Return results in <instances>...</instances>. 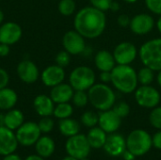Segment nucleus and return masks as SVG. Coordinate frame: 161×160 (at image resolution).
Here are the masks:
<instances>
[{
	"instance_id": "7",
	"label": "nucleus",
	"mask_w": 161,
	"mask_h": 160,
	"mask_svg": "<svg viewBox=\"0 0 161 160\" xmlns=\"http://www.w3.org/2000/svg\"><path fill=\"white\" fill-rule=\"evenodd\" d=\"M135 92V100L137 104L144 108H154L161 102L159 91L151 85H141Z\"/></svg>"
},
{
	"instance_id": "31",
	"label": "nucleus",
	"mask_w": 161,
	"mask_h": 160,
	"mask_svg": "<svg viewBox=\"0 0 161 160\" xmlns=\"http://www.w3.org/2000/svg\"><path fill=\"white\" fill-rule=\"evenodd\" d=\"M73 104L77 108H84L89 102L88 92L86 91H75L72 98Z\"/></svg>"
},
{
	"instance_id": "35",
	"label": "nucleus",
	"mask_w": 161,
	"mask_h": 160,
	"mask_svg": "<svg viewBox=\"0 0 161 160\" xmlns=\"http://www.w3.org/2000/svg\"><path fill=\"white\" fill-rule=\"evenodd\" d=\"M38 125L42 133H49L54 128V121L50 118V116L42 117L40 120Z\"/></svg>"
},
{
	"instance_id": "48",
	"label": "nucleus",
	"mask_w": 161,
	"mask_h": 160,
	"mask_svg": "<svg viewBox=\"0 0 161 160\" xmlns=\"http://www.w3.org/2000/svg\"><path fill=\"white\" fill-rule=\"evenodd\" d=\"M157 80H158V83L159 87L161 88V70L158 71V76H157Z\"/></svg>"
},
{
	"instance_id": "43",
	"label": "nucleus",
	"mask_w": 161,
	"mask_h": 160,
	"mask_svg": "<svg viewBox=\"0 0 161 160\" xmlns=\"http://www.w3.org/2000/svg\"><path fill=\"white\" fill-rule=\"evenodd\" d=\"M123 157H124V159L125 160H134L135 159V157H136V156L135 155H133L130 151H128L127 149L123 153Z\"/></svg>"
},
{
	"instance_id": "9",
	"label": "nucleus",
	"mask_w": 161,
	"mask_h": 160,
	"mask_svg": "<svg viewBox=\"0 0 161 160\" xmlns=\"http://www.w3.org/2000/svg\"><path fill=\"white\" fill-rule=\"evenodd\" d=\"M41 130L38 124L33 122L24 123L16 131V138L18 143L23 146H31L36 144L41 137Z\"/></svg>"
},
{
	"instance_id": "39",
	"label": "nucleus",
	"mask_w": 161,
	"mask_h": 160,
	"mask_svg": "<svg viewBox=\"0 0 161 160\" xmlns=\"http://www.w3.org/2000/svg\"><path fill=\"white\" fill-rule=\"evenodd\" d=\"M130 21H131V19H130V17L127 14H121L117 18V23L122 27H127V26H129Z\"/></svg>"
},
{
	"instance_id": "14",
	"label": "nucleus",
	"mask_w": 161,
	"mask_h": 160,
	"mask_svg": "<svg viewBox=\"0 0 161 160\" xmlns=\"http://www.w3.org/2000/svg\"><path fill=\"white\" fill-rule=\"evenodd\" d=\"M18 146L16 135L6 126L0 127V156H8L15 152Z\"/></svg>"
},
{
	"instance_id": "20",
	"label": "nucleus",
	"mask_w": 161,
	"mask_h": 160,
	"mask_svg": "<svg viewBox=\"0 0 161 160\" xmlns=\"http://www.w3.org/2000/svg\"><path fill=\"white\" fill-rule=\"evenodd\" d=\"M33 106L36 112L42 117L51 116L54 113V109H55L54 101L50 96L44 94L38 95L34 99Z\"/></svg>"
},
{
	"instance_id": "37",
	"label": "nucleus",
	"mask_w": 161,
	"mask_h": 160,
	"mask_svg": "<svg viewBox=\"0 0 161 160\" xmlns=\"http://www.w3.org/2000/svg\"><path fill=\"white\" fill-rule=\"evenodd\" d=\"M112 1L113 0H90L92 7H94L104 12L107 10H109L110 4Z\"/></svg>"
},
{
	"instance_id": "29",
	"label": "nucleus",
	"mask_w": 161,
	"mask_h": 160,
	"mask_svg": "<svg viewBox=\"0 0 161 160\" xmlns=\"http://www.w3.org/2000/svg\"><path fill=\"white\" fill-rule=\"evenodd\" d=\"M98 120H99V115H97L95 112L92 110L84 112L81 116V123L85 126L91 128L94 127L98 124Z\"/></svg>"
},
{
	"instance_id": "51",
	"label": "nucleus",
	"mask_w": 161,
	"mask_h": 160,
	"mask_svg": "<svg viewBox=\"0 0 161 160\" xmlns=\"http://www.w3.org/2000/svg\"><path fill=\"white\" fill-rule=\"evenodd\" d=\"M124 1H125L126 3H130V4H134V3H136L138 0H124Z\"/></svg>"
},
{
	"instance_id": "52",
	"label": "nucleus",
	"mask_w": 161,
	"mask_h": 160,
	"mask_svg": "<svg viewBox=\"0 0 161 160\" xmlns=\"http://www.w3.org/2000/svg\"><path fill=\"white\" fill-rule=\"evenodd\" d=\"M79 160H89L87 157H85V158H82V159H79Z\"/></svg>"
},
{
	"instance_id": "19",
	"label": "nucleus",
	"mask_w": 161,
	"mask_h": 160,
	"mask_svg": "<svg viewBox=\"0 0 161 160\" xmlns=\"http://www.w3.org/2000/svg\"><path fill=\"white\" fill-rule=\"evenodd\" d=\"M75 90L70 84L60 83L52 88L50 92V97L54 101V103H68L72 100Z\"/></svg>"
},
{
	"instance_id": "2",
	"label": "nucleus",
	"mask_w": 161,
	"mask_h": 160,
	"mask_svg": "<svg viewBox=\"0 0 161 160\" xmlns=\"http://www.w3.org/2000/svg\"><path fill=\"white\" fill-rule=\"evenodd\" d=\"M111 84L122 93H132L138 88V74L130 65L117 64L111 71Z\"/></svg>"
},
{
	"instance_id": "45",
	"label": "nucleus",
	"mask_w": 161,
	"mask_h": 160,
	"mask_svg": "<svg viewBox=\"0 0 161 160\" xmlns=\"http://www.w3.org/2000/svg\"><path fill=\"white\" fill-rule=\"evenodd\" d=\"M3 160H22L21 157L15 154H10V155H8V156H5V157L3 158Z\"/></svg>"
},
{
	"instance_id": "8",
	"label": "nucleus",
	"mask_w": 161,
	"mask_h": 160,
	"mask_svg": "<svg viewBox=\"0 0 161 160\" xmlns=\"http://www.w3.org/2000/svg\"><path fill=\"white\" fill-rule=\"evenodd\" d=\"M65 148L69 156L79 160L89 156L92 147L88 141L87 136L82 134H76L68 139V141H66Z\"/></svg>"
},
{
	"instance_id": "15",
	"label": "nucleus",
	"mask_w": 161,
	"mask_h": 160,
	"mask_svg": "<svg viewBox=\"0 0 161 160\" xmlns=\"http://www.w3.org/2000/svg\"><path fill=\"white\" fill-rule=\"evenodd\" d=\"M122 124V118L119 117L113 109H108L102 111L99 114L98 124L106 133H114L116 132Z\"/></svg>"
},
{
	"instance_id": "3",
	"label": "nucleus",
	"mask_w": 161,
	"mask_h": 160,
	"mask_svg": "<svg viewBox=\"0 0 161 160\" xmlns=\"http://www.w3.org/2000/svg\"><path fill=\"white\" fill-rule=\"evenodd\" d=\"M89 102L101 111L111 109L116 103V95L113 90L105 83L94 84L88 90Z\"/></svg>"
},
{
	"instance_id": "25",
	"label": "nucleus",
	"mask_w": 161,
	"mask_h": 160,
	"mask_svg": "<svg viewBox=\"0 0 161 160\" xmlns=\"http://www.w3.org/2000/svg\"><path fill=\"white\" fill-rule=\"evenodd\" d=\"M5 126L10 130H17L24 124V114L19 109H9L4 117Z\"/></svg>"
},
{
	"instance_id": "27",
	"label": "nucleus",
	"mask_w": 161,
	"mask_h": 160,
	"mask_svg": "<svg viewBox=\"0 0 161 160\" xmlns=\"http://www.w3.org/2000/svg\"><path fill=\"white\" fill-rule=\"evenodd\" d=\"M73 112H74V108L72 105H70L69 103H60V104H58L57 107H55L53 115L56 118L62 120V119L70 118Z\"/></svg>"
},
{
	"instance_id": "46",
	"label": "nucleus",
	"mask_w": 161,
	"mask_h": 160,
	"mask_svg": "<svg viewBox=\"0 0 161 160\" xmlns=\"http://www.w3.org/2000/svg\"><path fill=\"white\" fill-rule=\"evenodd\" d=\"M25 160H44L43 157H42L41 156H37V155H31L29 157H27Z\"/></svg>"
},
{
	"instance_id": "32",
	"label": "nucleus",
	"mask_w": 161,
	"mask_h": 160,
	"mask_svg": "<svg viewBox=\"0 0 161 160\" xmlns=\"http://www.w3.org/2000/svg\"><path fill=\"white\" fill-rule=\"evenodd\" d=\"M112 109L122 119L127 117L129 115V113H130V107H129V105L126 102H124V101L115 103L113 108H112Z\"/></svg>"
},
{
	"instance_id": "24",
	"label": "nucleus",
	"mask_w": 161,
	"mask_h": 160,
	"mask_svg": "<svg viewBox=\"0 0 161 160\" xmlns=\"http://www.w3.org/2000/svg\"><path fill=\"white\" fill-rule=\"evenodd\" d=\"M17 93L9 88H4L0 90V109L9 110L17 103Z\"/></svg>"
},
{
	"instance_id": "23",
	"label": "nucleus",
	"mask_w": 161,
	"mask_h": 160,
	"mask_svg": "<svg viewBox=\"0 0 161 160\" xmlns=\"http://www.w3.org/2000/svg\"><path fill=\"white\" fill-rule=\"evenodd\" d=\"M107 137H108L107 133L101 127H95V126L92 127L87 135V139L91 147L94 149H99L101 147H104L105 142L107 141Z\"/></svg>"
},
{
	"instance_id": "50",
	"label": "nucleus",
	"mask_w": 161,
	"mask_h": 160,
	"mask_svg": "<svg viewBox=\"0 0 161 160\" xmlns=\"http://www.w3.org/2000/svg\"><path fill=\"white\" fill-rule=\"evenodd\" d=\"M3 20H4V13H3V11L0 9V25L2 24Z\"/></svg>"
},
{
	"instance_id": "53",
	"label": "nucleus",
	"mask_w": 161,
	"mask_h": 160,
	"mask_svg": "<svg viewBox=\"0 0 161 160\" xmlns=\"http://www.w3.org/2000/svg\"><path fill=\"white\" fill-rule=\"evenodd\" d=\"M0 160H1V159H0Z\"/></svg>"
},
{
	"instance_id": "40",
	"label": "nucleus",
	"mask_w": 161,
	"mask_h": 160,
	"mask_svg": "<svg viewBox=\"0 0 161 160\" xmlns=\"http://www.w3.org/2000/svg\"><path fill=\"white\" fill-rule=\"evenodd\" d=\"M99 79L101 80L102 83H111V72H107V71H104V72H101L100 74H99Z\"/></svg>"
},
{
	"instance_id": "4",
	"label": "nucleus",
	"mask_w": 161,
	"mask_h": 160,
	"mask_svg": "<svg viewBox=\"0 0 161 160\" xmlns=\"http://www.w3.org/2000/svg\"><path fill=\"white\" fill-rule=\"evenodd\" d=\"M139 56L142 64L155 72L161 70V38H156L144 42L140 50Z\"/></svg>"
},
{
	"instance_id": "1",
	"label": "nucleus",
	"mask_w": 161,
	"mask_h": 160,
	"mask_svg": "<svg viewBox=\"0 0 161 160\" xmlns=\"http://www.w3.org/2000/svg\"><path fill=\"white\" fill-rule=\"evenodd\" d=\"M75 29L86 39H96L102 35L107 25L105 12L91 6L78 10L74 20Z\"/></svg>"
},
{
	"instance_id": "36",
	"label": "nucleus",
	"mask_w": 161,
	"mask_h": 160,
	"mask_svg": "<svg viewBox=\"0 0 161 160\" xmlns=\"http://www.w3.org/2000/svg\"><path fill=\"white\" fill-rule=\"evenodd\" d=\"M147 8L154 14L161 15V0H145Z\"/></svg>"
},
{
	"instance_id": "38",
	"label": "nucleus",
	"mask_w": 161,
	"mask_h": 160,
	"mask_svg": "<svg viewBox=\"0 0 161 160\" xmlns=\"http://www.w3.org/2000/svg\"><path fill=\"white\" fill-rule=\"evenodd\" d=\"M8 80H9V76H8V73L4 69L0 68V90L7 87Z\"/></svg>"
},
{
	"instance_id": "18",
	"label": "nucleus",
	"mask_w": 161,
	"mask_h": 160,
	"mask_svg": "<svg viewBox=\"0 0 161 160\" xmlns=\"http://www.w3.org/2000/svg\"><path fill=\"white\" fill-rule=\"evenodd\" d=\"M104 149L111 157L122 156L126 150V141L123 136L111 133L108 137H107Z\"/></svg>"
},
{
	"instance_id": "28",
	"label": "nucleus",
	"mask_w": 161,
	"mask_h": 160,
	"mask_svg": "<svg viewBox=\"0 0 161 160\" xmlns=\"http://www.w3.org/2000/svg\"><path fill=\"white\" fill-rule=\"evenodd\" d=\"M155 71L144 66L140 69L138 74V81L141 85H151L155 79Z\"/></svg>"
},
{
	"instance_id": "30",
	"label": "nucleus",
	"mask_w": 161,
	"mask_h": 160,
	"mask_svg": "<svg viewBox=\"0 0 161 160\" xmlns=\"http://www.w3.org/2000/svg\"><path fill=\"white\" fill-rule=\"evenodd\" d=\"M75 10V2L74 0H60L58 3V11L63 16H70Z\"/></svg>"
},
{
	"instance_id": "6",
	"label": "nucleus",
	"mask_w": 161,
	"mask_h": 160,
	"mask_svg": "<svg viewBox=\"0 0 161 160\" xmlns=\"http://www.w3.org/2000/svg\"><path fill=\"white\" fill-rule=\"evenodd\" d=\"M69 82L75 91H88L95 84V73L88 66H78L70 74Z\"/></svg>"
},
{
	"instance_id": "13",
	"label": "nucleus",
	"mask_w": 161,
	"mask_h": 160,
	"mask_svg": "<svg viewBox=\"0 0 161 160\" xmlns=\"http://www.w3.org/2000/svg\"><path fill=\"white\" fill-rule=\"evenodd\" d=\"M22 27L14 22H7L0 25V43L11 45L22 37Z\"/></svg>"
},
{
	"instance_id": "49",
	"label": "nucleus",
	"mask_w": 161,
	"mask_h": 160,
	"mask_svg": "<svg viewBox=\"0 0 161 160\" xmlns=\"http://www.w3.org/2000/svg\"><path fill=\"white\" fill-rule=\"evenodd\" d=\"M62 160H78L76 159L75 157H71V156H68V157H64Z\"/></svg>"
},
{
	"instance_id": "11",
	"label": "nucleus",
	"mask_w": 161,
	"mask_h": 160,
	"mask_svg": "<svg viewBox=\"0 0 161 160\" xmlns=\"http://www.w3.org/2000/svg\"><path fill=\"white\" fill-rule=\"evenodd\" d=\"M62 45L71 55H79L86 49L85 38L75 29L67 31L62 38Z\"/></svg>"
},
{
	"instance_id": "21",
	"label": "nucleus",
	"mask_w": 161,
	"mask_h": 160,
	"mask_svg": "<svg viewBox=\"0 0 161 160\" xmlns=\"http://www.w3.org/2000/svg\"><path fill=\"white\" fill-rule=\"evenodd\" d=\"M94 64L100 72H111L116 66V61L112 53L108 50H100L94 57Z\"/></svg>"
},
{
	"instance_id": "42",
	"label": "nucleus",
	"mask_w": 161,
	"mask_h": 160,
	"mask_svg": "<svg viewBox=\"0 0 161 160\" xmlns=\"http://www.w3.org/2000/svg\"><path fill=\"white\" fill-rule=\"evenodd\" d=\"M9 45L6 43H0V57H7L9 54Z\"/></svg>"
},
{
	"instance_id": "5",
	"label": "nucleus",
	"mask_w": 161,
	"mask_h": 160,
	"mask_svg": "<svg viewBox=\"0 0 161 160\" xmlns=\"http://www.w3.org/2000/svg\"><path fill=\"white\" fill-rule=\"evenodd\" d=\"M152 145V137L142 129L133 130L126 139V149L136 157H142L148 153Z\"/></svg>"
},
{
	"instance_id": "26",
	"label": "nucleus",
	"mask_w": 161,
	"mask_h": 160,
	"mask_svg": "<svg viewBox=\"0 0 161 160\" xmlns=\"http://www.w3.org/2000/svg\"><path fill=\"white\" fill-rule=\"evenodd\" d=\"M58 128L63 136L70 138L79 133L80 125L77 121L71 118H66L59 121Z\"/></svg>"
},
{
	"instance_id": "17",
	"label": "nucleus",
	"mask_w": 161,
	"mask_h": 160,
	"mask_svg": "<svg viewBox=\"0 0 161 160\" xmlns=\"http://www.w3.org/2000/svg\"><path fill=\"white\" fill-rule=\"evenodd\" d=\"M19 78L25 83H34L39 78V70L37 65L30 60H23L17 66Z\"/></svg>"
},
{
	"instance_id": "47",
	"label": "nucleus",
	"mask_w": 161,
	"mask_h": 160,
	"mask_svg": "<svg viewBox=\"0 0 161 160\" xmlns=\"http://www.w3.org/2000/svg\"><path fill=\"white\" fill-rule=\"evenodd\" d=\"M157 28H158V30L159 31V33L161 34V15L160 17L158 18V22H157Z\"/></svg>"
},
{
	"instance_id": "12",
	"label": "nucleus",
	"mask_w": 161,
	"mask_h": 160,
	"mask_svg": "<svg viewBox=\"0 0 161 160\" xmlns=\"http://www.w3.org/2000/svg\"><path fill=\"white\" fill-rule=\"evenodd\" d=\"M155 26L154 18L147 13L136 14L130 21L129 27L131 31L136 35H146L152 31Z\"/></svg>"
},
{
	"instance_id": "10",
	"label": "nucleus",
	"mask_w": 161,
	"mask_h": 160,
	"mask_svg": "<svg viewBox=\"0 0 161 160\" xmlns=\"http://www.w3.org/2000/svg\"><path fill=\"white\" fill-rule=\"evenodd\" d=\"M112 54L116 64L130 65L138 56V49L133 43L129 41H123L114 48Z\"/></svg>"
},
{
	"instance_id": "22",
	"label": "nucleus",
	"mask_w": 161,
	"mask_h": 160,
	"mask_svg": "<svg viewBox=\"0 0 161 160\" xmlns=\"http://www.w3.org/2000/svg\"><path fill=\"white\" fill-rule=\"evenodd\" d=\"M35 148L39 156H41L43 158H47L54 154L56 145L52 138L48 136H44V137H40V139L36 142Z\"/></svg>"
},
{
	"instance_id": "33",
	"label": "nucleus",
	"mask_w": 161,
	"mask_h": 160,
	"mask_svg": "<svg viewBox=\"0 0 161 160\" xmlns=\"http://www.w3.org/2000/svg\"><path fill=\"white\" fill-rule=\"evenodd\" d=\"M149 121L155 128L161 130V107L153 108L149 116Z\"/></svg>"
},
{
	"instance_id": "16",
	"label": "nucleus",
	"mask_w": 161,
	"mask_h": 160,
	"mask_svg": "<svg viewBox=\"0 0 161 160\" xmlns=\"http://www.w3.org/2000/svg\"><path fill=\"white\" fill-rule=\"evenodd\" d=\"M42 83L47 87H55L63 82L65 78L64 69L58 65H50L44 69L41 75Z\"/></svg>"
},
{
	"instance_id": "44",
	"label": "nucleus",
	"mask_w": 161,
	"mask_h": 160,
	"mask_svg": "<svg viewBox=\"0 0 161 160\" xmlns=\"http://www.w3.org/2000/svg\"><path fill=\"white\" fill-rule=\"evenodd\" d=\"M120 9V4L118 2H115V1H112L111 4H110V8H109V10L113 11V12H116Z\"/></svg>"
},
{
	"instance_id": "41",
	"label": "nucleus",
	"mask_w": 161,
	"mask_h": 160,
	"mask_svg": "<svg viewBox=\"0 0 161 160\" xmlns=\"http://www.w3.org/2000/svg\"><path fill=\"white\" fill-rule=\"evenodd\" d=\"M152 141H153V145L158 149V150H161V130L157 132L154 137L152 138Z\"/></svg>"
},
{
	"instance_id": "34",
	"label": "nucleus",
	"mask_w": 161,
	"mask_h": 160,
	"mask_svg": "<svg viewBox=\"0 0 161 160\" xmlns=\"http://www.w3.org/2000/svg\"><path fill=\"white\" fill-rule=\"evenodd\" d=\"M71 62V54H69L66 50L60 51L56 56V64L64 68L67 67Z\"/></svg>"
}]
</instances>
